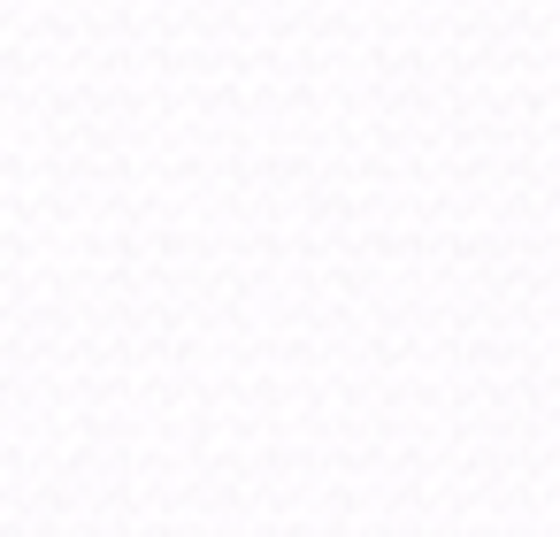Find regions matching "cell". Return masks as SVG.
I'll use <instances>...</instances> for the list:
<instances>
[]
</instances>
